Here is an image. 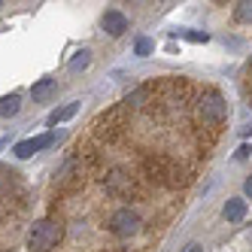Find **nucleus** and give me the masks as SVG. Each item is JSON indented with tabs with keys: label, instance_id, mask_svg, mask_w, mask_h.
Wrapping results in <instances>:
<instances>
[{
	"label": "nucleus",
	"instance_id": "f257e3e1",
	"mask_svg": "<svg viewBox=\"0 0 252 252\" xmlns=\"http://www.w3.org/2000/svg\"><path fill=\"white\" fill-rule=\"evenodd\" d=\"M64 237V222L58 216H46L33 225L31 237H28V252H52Z\"/></svg>",
	"mask_w": 252,
	"mask_h": 252
},
{
	"label": "nucleus",
	"instance_id": "f03ea898",
	"mask_svg": "<svg viewBox=\"0 0 252 252\" xmlns=\"http://www.w3.org/2000/svg\"><path fill=\"white\" fill-rule=\"evenodd\" d=\"M52 143H55V137H52V134H43V137H33V140H22L19 146H15V155H19V158H31L33 152H40V149L52 146Z\"/></svg>",
	"mask_w": 252,
	"mask_h": 252
},
{
	"label": "nucleus",
	"instance_id": "7ed1b4c3",
	"mask_svg": "<svg viewBox=\"0 0 252 252\" xmlns=\"http://www.w3.org/2000/svg\"><path fill=\"white\" fill-rule=\"evenodd\" d=\"M103 31L110 33V37H122V33L128 31V19H125L119 9H110L103 15Z\"/></svg>",
	"mask_w": 252,
	"mask_h": 252
},
{
	"label": "nucleus",
	"instance_id": "20e7f679",
	"mask_svg": "<svg viewBox=\"0 0 252 252\" xmlns=\"http://www.w3.org/2000/svg\"><path fill=\"white\" fill-rule=\"evenodd\" d=\"M243 216H246V201H240V197L228 201V207H225V219L228 222H240Z\"/></svg>",
	"mask_w": 252,
	"mask_h": 252
},
{
	"label": "nucleus",
	"instance_id": "39448f33",
	"mask_svg": "<svg viewBox=\"0 0 252 252\" xmlns=\"http://www.w3.org/2000/svg\"><path fill=\"white\" fill-rule=\"evenodd\" d=\"M19 110H22V100H19V94H9V97H3V100H0V116H3V119L15 116Z\"/></svg>",
	"mask_w": 252,
	"mask_h": 252
},
{
	"label": "nucleus",
	"instance_id": "423d86ee",
	"mask_svg": "<svg viewBox=\"0 0 252 252\" xmlns=\"http://www.w3.org/2000/svg\"><path fill=\"white\" fill-rule=\"evenodd\" d=\"M52 92H55V79H40L37 85L31 88V94H33V100H46Z\"/></svg>",
	"mask_w": 252,
	"mask_h": 252
},
{
	"label": "nucleus",
	"instance_id": "0eeeda50",
	"mask_svg": "<svg viewBox=\"0 0 252 252\" xmlns=\"http://www.w3.org/2000/svg\"><path fill=\"white\" fill-rule=\"evenodd\" d=\"M76 110H79V103H67V106H61V110H55V113L49 116V125H58V122L73 119V116H76Z\"/></svg>",
	"mask_w": 252,
	"mask_h": 252
},
{
	"label": "nucleus",
	"instance_id": "6e6552de",
	"mask_svg": "<svg viewBox=\"0 0 252 252\" xmlns=\"http://www.w3.org/2000/svg\"><path fill=\"white\" fill-rule=\"evenodd\" d=\"M234 19L240 25H252V3H237L234 6Z\"/></svg>",
	"mask_w": 252,
	"mask_h": 252
},
{
	"label": "nucleus",
	"instance_id": "1a4fd4ad",
	"mask_svg": "<svg viewBox=\"0 0 252 252\" xmlns=\"http://www.w3.org/2000/svg\"><path fill=\"white\" fill-rule=\"evenodd\" d=\"M88 61H92L88 52H76V58L70 61V70H82V67H88Z\"/></svg>",
	"mask_w": 252,
	"mask_h": 252
},
{
	"label": "nucleus",
	"instance_id": "9d476101",
	"mask_svg": "<svg viewBox=\"0 0 252 252\" xmlns=\"http://www.w3.org/2000/svg\"><path fill=\"white\" fill-rule=\"evenodd\" d=\"M152 49H155V43H152V40H146V37L137 40V55H149Z\"/></svg>",
	"mask_w": 252,
	"mask_h": 252
},
{
	"label": "nucleus",
	"instance_id": "9b49d317",
	"mask_svg": "<svg viewBox=\"0 0 252 252\" xmlns=\"http://www.w3.org/2000/svg\"><path fill=\"white\" fill-rule=\"evenodd\" d=\"M186 40H191V43H207V33H201V31H186Z\"/></svg>",
	"mask_w": 252,
	"mask_h": 252
},
{
	"label": "nucleus",
	"instance_id": "f8f14e48",
	"mask_svg": "<svg viewBox=\"0 0 252 252\" xmlns=\"http://www.w3.org/2000/svg\"><path fill=\"white\" fill-rule=\"evenodd\" d=\"M249 152H252V146H240V149H237V158H246Z\"/></svg>",
	"mask_w": 252,
	"mask_h": 252
},
{
	"label": "nucleus",
	"instance_id": "ddd939ff",
	"mask_svg": "<svg viewBox=\"0 0 252 252\" xmlns=\"http://www.w3.org/2000/svg\"><path fill=\"white\" fill-rule=\"evenodd\" d=\"M186 252H204V249L197 246V243H191V246H186Z\"/></svg>",
	"mask_w": 252,
	"mask_h": 252
},
{
	"label": "nucleus",
	"instance_id": "4468645a",
	"mask_svg": "<svg viewBox=\"0 0 252 252\" xmlns=\"http://www.w3.org/2000/svg\"><path fill=\"white\" fill-rule=\"evenodd\" d=\"M243 189H246V194H249V197H252V176H249V179H246V186H243Z\"/></svg>",
	"mask_w": 252,
	"mask_h": 252
},
{
	"label": "nucleus",
	"instance_id": "2eb2a0df",
	"mask_svg": "<svg viewBox=\"0 0 252 252\" xmlns=\"http://www.w3.org/2000/svg\"><path fill=\"white\" fill-rule=\"evenodd\" d=\"M243 134H252V125H246V128H243Z\"/></svg>",
	"mask_w": 252,
	"mask_h": 252
},
{
	"label": "nucleus",
	"instance_id": "dca6fc26",
	"mask_svg": "<svg viewBox=\"0 0 252 252\" xmlns=\"http://www.w3.org/2000/svg\"><path fill=\"white\" fill-rule=\"evenodd\" d=\"M0 146H3V140H0Z\"/></svg>",
	"mask_w": 252,
	"mask_h": 252
},
{
	"label": "nucleus",
	"instance_id": "f3484780",
	"mask_svg": "<svg viewBox=\"0 0 252 252\" xmlns=\"http://www.w3.org/2000/svg\"><path fill=\"white\" fill-rule=\"evenodd\" d=\"M249 67H252V64H249Z\"/></svg>",
	"mask_w": 252,
	"mask_h": 252
}]
</instances>
